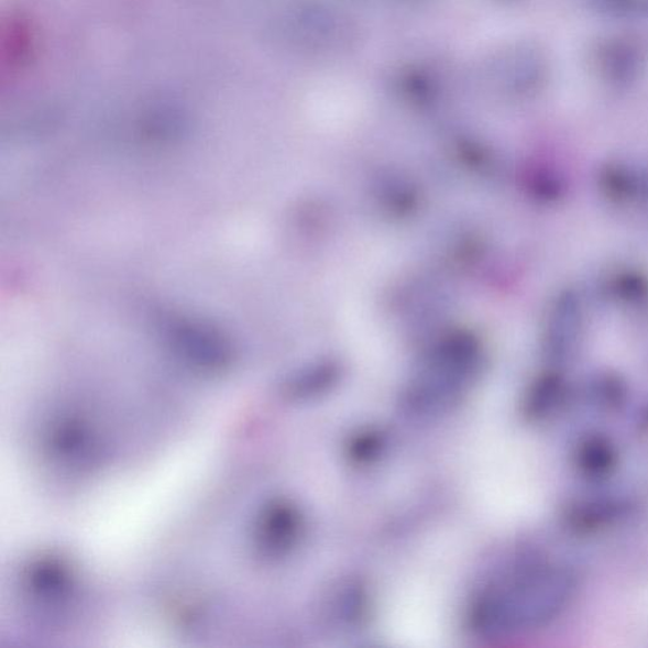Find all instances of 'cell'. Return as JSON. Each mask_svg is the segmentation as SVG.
Instances as JSON below:
<instances>
[{
  "label": "cell",
  "mask_w": 648,
  "mask_h": 648,
  "mask_svg": "<svg viewBox=\"0 0 648 648\" xmlns=\"http://www.w3.org/2000/svg\"><path fill=\"white\" fill-rule=\"evenodd\" d=\"M562 569L521 567L480 591L468 612L469 628L483 637L535 629L559 616L575 592Z\"/></svg>",
  "instance_id": "1"
},
{
  "label": "cell",
  "mask_w": 648,
  "mask_h": 648,
  "mask_svg": "<svg viewBox=\"0 0 648 648\" xmlns=\"http://www.w3.org/2000/svg\"><path fill=\"white\" fill-rule=\"evenodd\" d=\"M477 372L479 356L473 347L453 343L437 351L404 393V410L415 417L443 414L462 398Z\"/></svg>",
  "instance_id": "2"
},
{
  "label": "cell",
  "mask_w": 648,
  "mask_h": 648,
  "mask_svg": "<svg viewBox=\"0 0 648 648\" xmlns=\"http://www.w3.org/2000/svg\"><path fill=\"white\" fill-rule=\"evenodd\" d=\"M648 284L645 277L637 274H623L612 283L614 296L623 300H637L647 293Z\"/></svg>",
  "instance_id": "9"
},
{
  "label": "cell",
  "mask_w": 648,
  "mask_h": 648,
  "mask_svg": "<svg viewBox=\"0 0 648 648\" xmlns=\"http://www.w3.org/2000/svg\"><path fill=\"white\" fill-rule=\"evenodd\" d=\"M567 397V384L558 374H546L529 388L524 402V415L542 420L557 411Z\"/></svg>",
  "instance_id": "5"
},
{
  "label": "cell",
  "mask_w": 648,
  "mask_h": 648,
  "mask_svg": "<svg viewBox=\"0 0 648 648\" xmlns=\"http://www.w3.org/2000/svg\"><path fill=\"white\" fill-rule=\"evenodd\" d=\"M576 465L586 475L608 474L616 465V451L609 441L602 439V437H591L579 446Z\"/></svg>",
  "instance_id": "7"
},
{
  "label": "cell",
  "mask_w": 648,
  "mask_h": 648,
  "mask_svg": "<svg viewBox=\"0 0 648 648\" xmlns=\"http://www.w3.org/2000/svg\"><path fill=\"white\" fill-rule=\"evenodd\" d=\"M303 517L292 503L274 502L261 515L257 549L267 559H281L296 549L303 535Z\"/></svg>",
  "instance_id": "4"
},
{
  "label": "cell",
  "mask_w": 648,
  "mask_h": 648,
  "mask_svg": "<svg viewBox=\"0 0 648 648\" xmlns=\"http://www.w3.org/2000/svg\"><path fill=\"white\" fill-rule=\"evenodd\" d=\"M584 309L574 290H565L554 299L547 317L545 352L552 363L563 364L575 356L584 336Z\"/></svg>",
  "instance_id": "3"
},
{
  "label": "cell",
  "mask_w": 648,
  "mask_h": 648,
  "mask_svg": "<svg viewBox=\"0 0 648 648\" xmlns=\"http://www.w3.org/2000/svg\"><path fill=\"white\" fill-rule=\"evenodd\" d=\"M331 605L332 617L343 626H358L366 617L369 596L365 587L358 582L340 586L333 594Z\"/></svg>",
  "instance_id": "6"
},
{
  "label": "cell",
  "mask_w": 648,
  "mask_h": 648,
  "mask_svg": "<svg viewBox=\"0 0 648 648\" xmlns=\"http://www.w3.org/2000/svg\"><path fill=\"white\" fill-rule=\"evenodd\" d=\"M386 448L385 436L377 429H365L351 437L348 454L355 464H372Z\"/></svg>",
  "instance_id": "8"
}]
</instances>
